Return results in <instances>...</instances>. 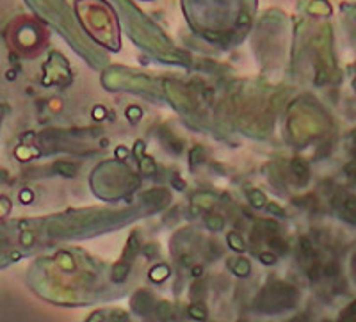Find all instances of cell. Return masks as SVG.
Here are the masks:
<instances>
[{
    "label": "cell",
    "mask_w": 356,
    "mask_h": 322,
    "mask_svg": "<svg viewBox=\"0 0 356 322\" xmlns=\"http://www.w3.org/2000/svg\"><path fill=\"white\" fill-rule=\"evenodd\" d=\"M347 315H356V301L349 304V306H347V310L344 312V317H347Z\"/></svg>",
    "instance_id": "3"
},
{
    "label": "cell",
    "mask_w": 356,
    "mask_h": 322,
    "mask_svg": "<svg viewBox=\"0 0 356 322\" xmlns=\"http://www.w3.org/2000/svg\"><path fill=\"white\" fill-rule=\"evenodd\" d=\"M355 88H356V80H355Z\"/></svg>",
    "instance_id": "5"
},
{
    "label": "cell",
    "mask_w": 356,
    "mask_h": 322,
    "mask_svg": "<svg viewBox=\"0 0 356 322\" xmlns=\"http://www.w3.org/2000/svg\"><path fill=\"white\" fill-rule=\"evenodd\" d=\"M355 264H356V256H355Z\"/></svg>",
    "instance_id": "4"
},
{
    "label": "cell",
    "mask_w": 356,
    "mask_h": 322,
    "mask_svg": "<svg viewBox=\"0 0 356 322\" xmlns=\"http://www.w3.org/2000/svg\"><path fill=\"white\" fill-rule=\"evenodd\" d=\"M340 214L344 219L356 225V200L353 196H344V200L340 203Z\"/></svg>",
    "instance_id": "1"
},
{
    "label": "cell",
    "mask_w": 356,
    "mask_h": 322,
    "mask_svg": "<svg viewBox=\"0 0 356 322\" xmlns=\"http://www.w3.org/2000/svg\"><path fill=\"white\" fill-rule=\"evenodd\" d=\"M292 167H294V173H296L299 178H307L308 176V166L305 164V161H301V159H296V161L292 162Z\"/></svg>",
    "instance_id": "2"
}]
</instances>
